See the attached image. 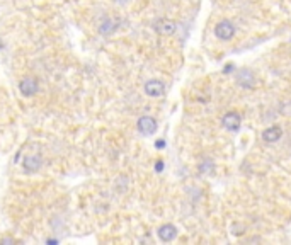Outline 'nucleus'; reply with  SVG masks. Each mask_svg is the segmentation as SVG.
I'll use <instances>...</instances> for the list:
<instances>
[{
	"label": "nucleus",
	"mask_w": 291,
	"mask_h": 245,
	"mask_svg": "<svg viewBox=\"0 0 291 245\" xmlns=\"http://www.w3.org/2000/svg\"><path fill=\"white\" fill-rule=\"evenodd\" d=\"M165 92V85L160 80H148L145 84V94L148 97H162Z\"/></svg>",
	"instance_id": "obj_7"
},
{
	"label": "nucleus",
	"mask_w": 291,
	"mask_h": 245,
	"mask_svg": "<svg viewBox=\"0 0 291 245\" xmlns=\"http://www.w3.org/2000/svg\"><path fill=\"white\" fill-rule=\"evenodd\" d=\"M240 121H242V118H240V114H239V112H235V111L226 112V114L222 118L223 128L228 129V131H237V129L240 128Z\"/></svg>",
	"instance_id": "obj_5"
},
{
	"label": "nucleus",
	"mask_w": 291,
	"mask_h": 245,
	"mask_svg": "<svg viewBox=\"0 0 291 245\" xmlns=\"http://www.w3.org/2000/svg\"><path fill=\"white\" fill-rule=\"evenodd\" d=\"M157 235L162 242H172L175 237H177V228H175L172 223H165L157 230Z\"/></svg>",
	"instance_id": "obj_9"
},
{
	"label": "nucleus",
	"mask_w": 291,
	"mask_h": 245,
	"mask_svg": "<svg viewBox=\"0 0 291 245\" xmlns=\"http://www.w3.org/2000/svg\"><path fill=\"white\" fill-rule=\"evenodd\" d=\"M14 238H2V244H14Z\"/></svg>",
	"instance_id": "obj_15"
},
{
	"label": "nucleus",
	"mask_w": 291,
	"mask_h": 245,
	"mask_svg": "<svg viewBox=\"0 0 291 245\" xmlns=\"http://www.w3.org/2000/svg\"><path fill=\"white\" fill-rule=\"evenodd\" d=\"M39 85L38 82H36V78H31V77H26L21 80V84H19V90H21V94L24 95V97H33V95L38 92Z\"/></svg>",
	"instance_id": "obj_6"
},
{
	"label": "nucleus",
	"mask_w": 291,
	"mask_h": 245,
	"mask_svg": "<svg viewBox=\"0 0 291 245\" xmlns=\"http://www.w3.org/2000/svg\"><path fill=\"white\" fill-rule=\"evenodd\" d=\"M247 230V227L243 223H233L232 225V235H237V237H240V235H243Z\"/></svg>",
	"instance_id": "obj_13"
},
{
	"label": "nucleus",
	"mask_w": 291,
	"mask_h": 245,
	"mask_svg": "<svg viewBox=\"0 0 291 245\" xmlns=\"http://www.w3.org/2000/svg\"><path fill=\"white\" fill-rule=\"evenodd\" d=\"M137 128L143 136H152L157 131V121L152 116H141L137 122Z\"/></svg>",
	"instance_id": "obj_3"
},
{
	"label": "nucleus",
	"mask_w": 291,
	"mask_h": 245,
	"mask_svg": "<svg viewBox=\"0 0 291 245\" xmlns=\"http://www.w3.org/2000/svg\"><path fill=\"white\" fill-rule=\"evenodd\" d=\"M283 136V129L279 128V126H269V128H266L262 131V140L267 143H274L277 141V140Z\"/></svg>",
	"instance_id": "obj_10"
},
{
	"label": "nucleus",
	"mask_w": 291,
	"mask_h": 245,
	"mask_svg": "<svg viewBox=\"0 0 291 245\" xmlns=\"http://www.w3.org/2000/svg\"><path fill=\"white\" fill-rule=\"evenodd\" d=\"M41 165H43V158L39 155H28L24 158V162H22V167H24V170L28 174L38 172L41 169Z\"/></svg>",
	"instance_id": "obj_8"
},
{
	"label": "nucleus",
	"mask_w": 291,
	"mask_h": 245,
	"mask_svg": "<svg viewBox=\"0 0 291 245\" xmlns=\"http://www.w3.org/2000/svg\"><path fill=\"white\" fill-rule=\"evenodd\" d=\"M154 29L157 31L158 34H162V36H172V34L177 31V24H175V20L167 19V17H162V19L155 20Z\"/></svg>",
	"instance_id": "obj_1"
},
{
	"label": "nucleus",
	"mask_w": 291,
	"mask_h": 245,
	"mask_svg": "<svg viewBox=\"0 0 291 245\" xmlns=\"http://www.w3.org/2000/svg\"><path fill=\"white\" fill-rule=\"evenodd\" d=\"M199 172L203 174V175H213L215 174V163H213V160H203L201 163H199Z\"/></svg>",
	"instance_id": "obj_12"
},
{
	"label": "nucleus",
	"mask_w": 291,
	"mask_h": 245,
	"mask_svg": "<svg viewBox=\"0 0 291 245\" xmlns=\"http://www.w3.org/2000/svg\"><path fill=\"white\" fill-rule=\"evenodd\" d=\"M256 75L249 70V68H242L237 71V84L243 88H254L256 87Z\"/></svg>",
	"instance_id": "obj_4"
},
{
	"label": "nucleus",
	"mask_w": 291,
	"mask_h": 245,
	"mask_svg": "<svg viewBox=\"0 0 291 245\" xmlns=\"http://www.w3.org/2000/svg\"><path fill=\"white\" fill-rule=\"evenodd\" d=\"M155 145H157V146H158V148H162V146H164V145H165V143H164V140H158V141H157V143H155Z\"/></svg>",
	"instance_id": "obj_16"
},
{
	"label": "nucleus",
	"mask_w": 291,
	"mask_h": 245,
	"mask_svg": "<svg viewBox=\"0 0 291 245\" xmlns=\"http://www.w3.org/2000/svg\"><path fill=\"white\" fill-rule=\"evenodd\" d=\"M233 34H235V27H233V24L230 22V20L223 19V20H220V22L216 24L215 36L218 37V39L228 41V39H232V37H233Z\"/></svg>",
	"instance_id": "obj_2"
},
{
	"label": "nucleus",
	"mask_w": 291,
	"mask_h": 245,
	"mask_svg": "<svg viewBox=\"0 0 291 245\" xmlns=\"http://www.w3.org/2000/svg\"><path fill=\"white\" fill-rule=\"evenodd\" d=\"M155 170H157V172H162V170H164V162H162V160H157V165H155Z\"/></svg>",
	"instance_id": "obj_14"
},
{
	"label": "nucleus",
	"mask_w": 291,
	"mask_h": 245,
	"mask_svg": "<svg viewBox=\"0 0 291 245\" xmlns=\"http://www.w3.org/2000/svg\"><path fill=\"white\" fill-rule=\"evenodd\" d=\"M116 29H118V20H114V19H106L103 24H101L99 33L104 34V36H107V34H113Z\"/></svg>",
	"instance_id": "obj_11"
}]
</instances>
